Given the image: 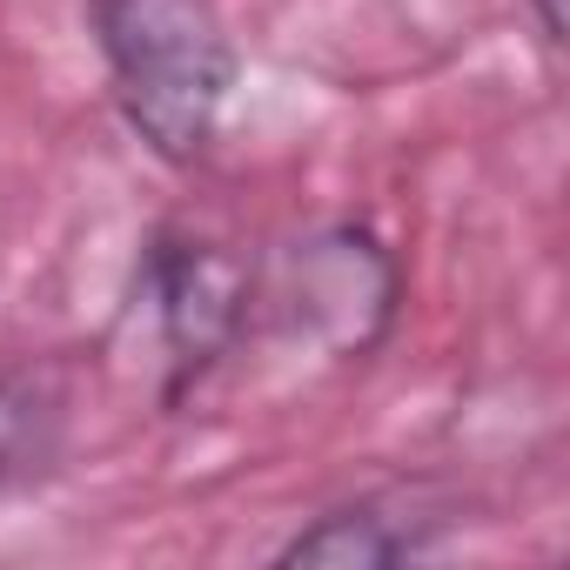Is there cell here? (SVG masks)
<instances>
[{
	"instance_id": "277c9868",
	"label": "cell",
	"mask_w": 570,
	"mask_h": 570,
	"mask_svg": "<svg viewBox=\"0 0 570 570\" xmlns=\"http://www.w3.org/2000/svg\"><path fill=\"white\" fill-rule=\"evenodd\" d=\"M443 510L423 490H376L356 503L323 510L309 530H296L275 550V563H316V570H383V563H410L430 557L443 537Z\"/></svg>"
},
{
	"instance_id": "5b68a950",
	"label": "cell",
	"mask_w": 570,
	"mask_h": 570,
	"mask_svg": "<svg viewBox=\"0 0 570 570\" xmlns=\"http://www.w3.org/2000/svg\"><path fill=\"white\" fill-rule=\"evenodd\" d=\"M55 443H61V390L41 370L0 363V497L35 483Z\"/></svg>"
},
{
	"instance_id": "8992f818",
	"label": "cell",
	"mask_w": 570,
	"mask_h": 570,
	"mask_svg": "<svg viewBox=\"0 0 570 570\" xmlns=\"http://www.w3.org/2000/svg\"><path fill=\"white\" fill-rule=\"evenodd\" d=\"M530 14H537L543 41H550V48H563V0H530Z\"/></svg>"
},
{
	"instance_id": "7a4b0ae2",
	"label": "cell",
	"mask_w": 570,
	"mask_h": 570,
	"mask_svg": "<svg viewBox=\"0 0 570 570\" xmlns=\"http://www.w3.org/2000/svg\"><path fill=\"white\" fill-rule=\"evenodd\" d=\"M255 309L336 363H363L403 309V268L363 222H323L255 268Z\"/></svg>"
},
{
	"instance_id": "3957f363",
	"label": "cell",
	"mask_w": 570,
	"mask_h": 570,
	"mask_svg": "<svg viewBox=\"0 0 570 570\" xmlns=\"http://www.w3.org/2000/svg\"><path fill=\"white\" fill-rule=\"evenodd\" d=\"M135 309L155 330L161 403L175 410L248 330L255 316V262L195 228H155L135 262Z\"/></svg>"
},
{
	"instance_id": "6da1fadb",
	"label": "cell",
	"mask_w": 570,
	"mask_h": 570,
	"mask_svg": "<svg viewBox=\"0 0 570 570\" xmlns=\"http://www.w3.org/2000/svg\"><path fill=\"white\" fill-rule=\"evenodd\" d=\"M88 14L128 135L168 168L202 161L235 88V41L215 0H88Z\"/></svg>"
}]
</instances>
